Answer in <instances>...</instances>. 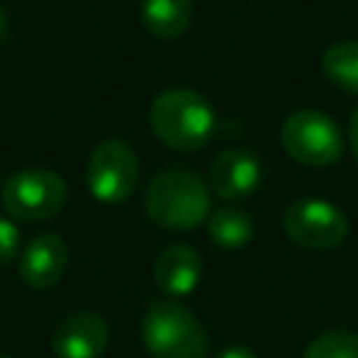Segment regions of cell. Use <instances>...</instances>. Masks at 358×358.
I'll return each mask as SVG.
<instances>
[{
	"mask_svg": "<svg viewBox=\"0 0 358 358\" xmlns=\"http://www.w3.org/2000/svg\"><path fill=\"white\" fill-rule=\"evenodd\" d=\"M148 123L159 143L173 151H199L215 129V115L204 95L187 87L159 92L148 106Z\"/></svg>",
	"mask_w": 358,
	"mask_h": 358,
	"instance_id": "1",
	"label": "cell"
},
{
	"mask_svg": "<svg viewBox=\"0 0 358 358\" xmlns=\"http://www.w3.org/2000/svg\"><path fill=\"white\" fill-rule=\"evenodd\" d=\"M143 207L162 229H196L210 218V187L185 168H168L148 182Z\"/></svg>",
	"mask_w": 358,
	"mask_h": 358,
	"instance_id": "2",
	"label": "cell"
},
{
	"mask_svg": "<svg viewBox=\"0 0 358 358\" xmlns=\"http://www.w3.org/2000/svg\"><path fill=\"white\" fill-rule=\"evenodd\" d=\"M143 344L151 358H207L201 322L176 299H157L143 316Z\"/></svg>",
	"mask_w": 358,
	"mask_h": 358,
	"instance_id": "3",
	"label": "cell"
},
{
	"mask_svg": "<svg viewBox=\"0 0 358 358\" xmlns=\"http://www.w3.org/2000/svg\"><path fill=\"white\" fill-rule=\"evenodd\" d=\"M0 201L14 221H45L67 204V182L50 168H20L3 182Z\"/></svg>",
	"mask_w": 358,
	"mask_h": 358,
	"instance_id": "4",
	"label": "cell"
},
{
	"mask_svg": "<svg viewBox=\"0 0 358 358\" xmlns=\"http://www.w3.org/2000/svg\"><path fill=\"white\" fill-rule=\"evenodd\" d=\"M280 143L291 159L308 168H327L341 157V131L338 126L316 109H296L282 120Z\"/></svg>",
	"mask_w": 358,
	"mask_h": 358,
	"instance_id": "5",
	"label": "cell"
},
{
	"mask_svg": "<svg viewBox=\"0 0 358 358\" xmlns=\"http://www.w3.org/2000/svg\"><path fill=\"white\" fill-rule=\"evenodd\" d=\"M137 176H140L137 154L129 143L117 137L101 140L87 159V187L103 204L126 201L137 187Z\"/></svg>",
	"mask_w": 358,
	"mask_h": 358,
	"instance_id": "6",
	"label": "cell"
},
{
	"mask_svg": "<svg viewBox=\"0 0 358 358\" xmlns=\"http://www.w3.org/2000/svg\"><path fill=\"white\" fill-rule=\"evenodd\" d=\"M285 235L302 249H333L347 238V215L324 199H296L282 210Z\"/></svg>",
	"mask_w": 358,
	"mask_h": 358,
	"instance_id": "7",
	"label": "cell"
},
{
	"mask_svg": "<svg viewBox=\"0 0 358 358\" xmlns=\"http://www.w3.org/2000/svg\"><path fill=\"white\" fill-rule=\"evenodd\" d=\"M56 358H101L109 344V324L92 310L67 313L53 330Z\"/></svg>",
	"mask_w": 358,
	"mask_h": 358,
	"instance_id": "8",
	"label": "cell"
},
{
	"mask_svg": "<svg viewBox=\"0 0 358 358\" xmlns=\"http://www.w3.org/2000/svg\"><path fill=\"white\" fill-rule=\"evenodd\" d=\"M207 182L210 190L224 201L246 199L260 185V159L249 148H227L213 159Z\"/></svg>",
	"mask_w": 358,
	"mask_h": 358,
	"instance_id": "9",
	"label": "cell"
},
{
	"mask_svg": "<svg viewBox=\"0 0 358 358\" xmlns=\"http://www.w3.org/2000/svg\"><path fill=\"white\" fill-rule=\"evenodd\" d=\"M67 260H70V249H67L64 238L56 232H42L25 246V252L20 257V277L25 285H31L36 291L53 288L64 277Z\"/></svg>",
	"mask_w": 358,
	"mask_h": 358,
	"instance_id": "10",
	"label": "cell"
},
{
	"mask_svg": "<svg viewBox=\"0 0 358 358\" xmlns=\"http://www.w3.org/2000/svg\"><path fill=\"white\" fill-rule=\"evenodd\" d=\"M201 257L187 243H173L162 249L154 260V282L168 296H185L199 285Z\"/></svg>",
	"mask_w": 358,
	"mask_h": 358,
	"instance_id": "11",
	"label": "cell"
},
{
	"mask_svg": "<svg viewBox=\"0 0 358 358\" xmlns=\"http://www.w3.org/2000/svg\"><path fill=\"white\" fill-rule=\"evenodd\" d=\"M193 20L190 0H143V25L159 39H176Z\"/></svg>",
	"mask_w": 358,
	"mask_h": 358,
	"instance_id": "12",
	"label": "cell"
},
{
	"mask_svg": "<svg viewBox=\"0 0 358 358\" xmlns=\"http://www.w3.org/2000/svg\"><path fill=\"white\" fill-rule=\"evenodd\" d=\"M252 232H255L252 218L238 207H221L207 218V235L221 249H241L243 243L252 241Z\"/></svg>",
	"mask_w": 358,
	"mask_h": 358,
	"instance_id": "13",
	"label": "cell"
},
{
	"mask_svg": "<svg viewBox=\"0 0 358 358\" xmlns=\"http://www.w3.org/2000/svg\"><path fill=\"white\" fill-rule=\"evenodd\" d=\"M324 76L350 95H358V39H344L322 53Z\"/></svg>",
	"mask_w": 358,
	"mask_h": 358,
	"instance_id": "14",
	"label": "cell"
},
{
	"mask_svg": "<svg viewBox=\"0 0 358 358\" xmlns=\"http://www.w3.org/2000/svg\"><path fill=\"white\" fill-rule=\"evenodd\" d=\"M302 358H358V333L327 330L308 344Z\"/></svg>",
	"mask_w": 358,
	"mask_h": 358,
	"instance_id": "15",
	"label": "cell"
},
{
	"mask_svg": "<svg viewBox=\"0 0 358 358\" xmlns=\"http://www.w3.org/2000/svg\"><path fill=\"white\" fill-rule=\"evenodd\" d=\"M17 249H20V229L11 218L0 215V266L11 263L17 257Z\"/></svg>",
	"mask_w": 358,
	"mask_h": 358,
	"instance_id": "16",
	"label": "cell"
},
{
	"mask_svg": "<svg viewBox=\"0 0 358 358\" xmlns=\"http://www.w3.org/2000/svg\"><path fill=\"white\" fill-rule=\"evenodd\" d=\"M215 358H257L249 347H243V344H229L227 350H221Z\"/></svg>",
	"mask_w": 358,
	"mask_h": 358,
	"instance_id": "17",
	"label": "cell"
},
{
	"mask_svg": "<svg viewBox=\"0 0 358 358\" xmlns=\"http://www.w3.org/2000/svg\"><path fill=\"white\" fill-rule=\"evenodd\" d=\"M350 145H352V154L358 159V109L350 115Z\"/></svg>",
	"mask_w": 358,
	"mask_h": 358,
	"instance_id": "18",
	"label": "cell"
},
{
	"mask_svg": "<svg viewBox=\"0 0 358 358\" xmlns=\"http://www.w3.org/2000/svg\"><path fill=\"white\" fill-rule=\"evenodd\" d=\"M8 36V17H6V11H3V6H0V42Z\"/></svg>",
	"mask_w": 358,
	"mask_h": 358,
	"instance_id": "19",
	"label": "cell"
},
{
	"mask_svg": "<svg viewBox=\"0 0 358 358\" xmlns=\"http://www.w3.org/2000/svg\"><path fill=\"white\" fill-rule=\"evenodd\" d=\"M0 358H8V355H0Z\"/></svg>",
	"mask_w": 358,
	"mask_h": 358,
	"instance_id": "20",
	"label": "cell"
}]
</instances>
